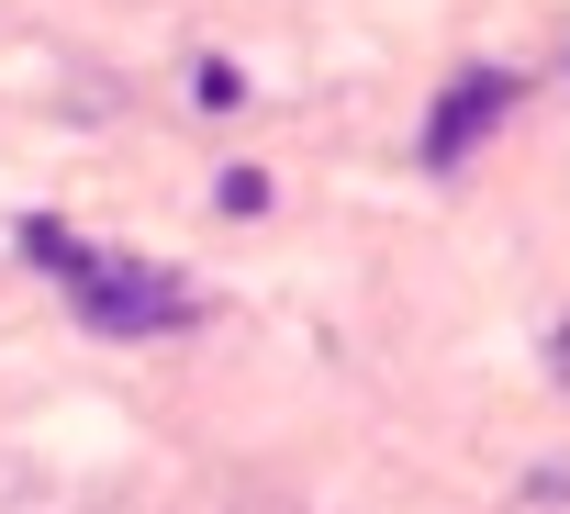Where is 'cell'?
<instances>
[{
	"label": "cell",
	"mask_w": 570,
	"mask_h": 514,
	"mask_svg": "<svg viewBox=\"0 0 570 514\" xmlns=\"http://www.w3.org/2000/svg\"><path fill=\"white\" fill-rule=\"evenodd\" d=\"M23 257L79 303V325L90 336H124V347H146V336H190L202 325V291L179 280V269H157V257H124V246H101V235H68V224H23Z\"/></svg>",
	"instance_id": "6da1fadb"
},
{
	"label": "cell",
	"mask_w": 570,
	"mask_h": 514,
	"mask_svg": "<svg viewBox=\"0 0 570 514\" xmlns=\"http://www.w3.org/2000/svg\"><path fill=\"white\" fill-rule=\"evenodd\" d=\"M514 68H459L448 90H436V112H425V135H414V168L425 179H459L470 157H481V135H503V112H514Z\"/></svg>",
	"instance_id": "7a4b0ae2"
},
{
	"label": "cell",
	"mask_w": 570,
	"mask_h": 514,
	"mask_svg": "<svg viewBox=\"0 0 570 514\" xmlns=\"http://www.w3.org/2000/svg\"><path fill=\"white\" fill-rule=\"evenodd\" d=\"M213 201H224V212H257V201H268V179H257V168H224V179H213Z\"/></svg>",
	"instance_id": "277c9868"
},
{
	"label": "cell",
	"mask_w": 570,
	"mask_h": 514,
	"mask_svg": "<svg viewBox=\"0 0 570 514\" xmlns=\"http://www.w3.org/2000/svg\"><path fill=\"white\" fill-rule=\"evenodd\" d=\"M190 90H202V101H213V112H224V101H246V79H235V68H224V57H202V68H190Z\"/></svg>",
	"instance_id": "3957f363"
},
{
	"label": "cell",
	"mask_w": 570,
	"mask_h": 514,
	"mask_svg": "<svg viewBox=\"0 0 570 514\" xmlns=\"http://www.w3.org/2000/svg\"><path fill=\"white\" fill-rule=\"evenodd\" d=\"M548 380H559V392H570V314H559V325H548Z\"/></svg>",
	"instance_id": "5b68a950"
}]
</instances>
